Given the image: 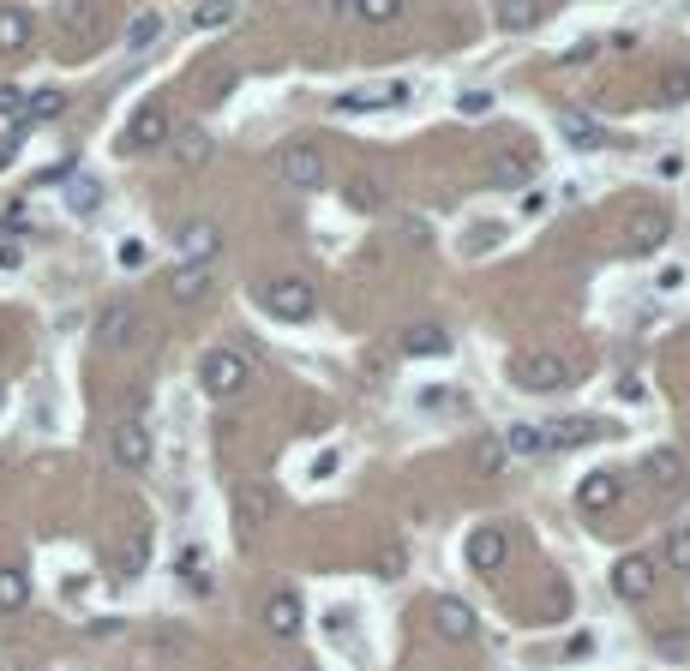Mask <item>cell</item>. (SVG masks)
Masks as SVG:
<instances>
[{"instance_id":"obj_1","label":"cell","mask_w":690,"mask_h":671,"mask_svg":"<svg viewBox=\"0 0 690 671\" xmlns=\"http://www.w3.org/2000/svg\"><path fill=\"white\" fill-rule=\"evenodd\" d=\"M510 384L528 396H552V390H570V360H559L552 348H522V354H510Z\"/></svg>"},{"instance_id":"obj_2","label":"cell","mask_w":690,"mask_h":671,"mask_svg":"<svg viewBox=\"0 0 690 671\" xmlns=\"http://www.w3.org/2000/svg\"><path fill=\"white\" fill-rule=\"evenodd\" d=\"M258 306L271 312L276 324H306L318 312V288L306 276H276V282H264V288H258Z\"/></svg>"},{"instance_id":"obj_3","label":"cell","mask_w":690,"mask_h":671,"mask_svg":"<svg viewBox=\"0 0 690 671\" xmlns=\"http://www.w3.org/2000/svg\"><path fill=\"white\" fill-rule=\"evenodd\" d=\"M246 378H253V366H246L241 348H204V354H199V390H204V396L229 401V396L246 390Z\"/></svg>"},{"instance_id":"obj_4","label":"cell","mask_w":690,"mask_h":671,"mask_svg":"<svg viewBox=\"0 0 690 671\" xmlns=\"http://www.w3.org/2000/svg\"><path fill=\"white\" fill-rule=\"evenodd\" d=\"M169 132H174V121H169L163 102H139V109H132V121H126V132H121V151L126 156H144V151H156V144H169Z\"/></svg>"},{"instance_id":"obj_5","label":"cell","mask_w":690,"mask_h":671,"mask_svg":"<svg viewBox=\"0 0 690 671\" xmlns=\"http://www.w3.org/2000/svg\"><path fill=\"white\" fill-rule=\"evenodd\" d=\"M325 156H318V144H283V156H276V181L288 192H318L325 186Z\"/></svg>"},{"instance_id":"obj_6","label":"cell","mask_w":690,"mask_h":671,"mask_svg":"<svg viewBox=\"0 0 690 671\" xmlns=\"http://www.w3.org/2000/svg\"><path fill=\"white\" fill-rule=\"evenodd\" d=\"M109 456H114V468H126V474L151 468V426H144V420H121L109 431Z\"/></svg>"},{"instance_id":"obj_7","label":"cell","mask_w":690,"mask_h":671,"mask_svg":"<svg viewBox=\"0 0 690 671\" xmlns=\"http://www.w3.org/2000/svg\"><path fill=\"white\" fill-rule=\"evenodd\" d=\"M463 558H468V570H475V576L505 570V563H510V533L505 528H475V533H468V546H463Z\"/></svg>"},{"instance_id":"obj_8","label":"cell","mask_w":690,"mask_h":671,"mask_svg":"<svg viewBox=\"0 0 690 671\" xmlns=\"http://www.w3.org/2000/svg\"><path fill=\"white\" fill-rule=\"evenodd\" d=\"M216 252H223V228H216L211 216H199V222H186L181 241H174V264H211Z\"/></svg>"},{"instance_id":"obj_9","label":"cell","mask_w":690,"mask_h":671,"mask_svg":"<svg viewBox=\"0 0 690 671\" xmlns=\"http://www.w3.org/2000/svg\"><path fill=\"white\" fill-rule=\"evenodd\" d=\"M264 630H271L276 641H295L306 630V611H301V593L276 588L271 600H264Z\"/></svg>"},{"instance_id":"obj_10","label":"cell","mask_w":690,"mask_h":671,"mask_svg":"<svg viewBox=\"0 0 690 671\" xmlns=\"http://www.w3.org/2000/svg\"><path fill=\"white\" fill-rule=\"evenodd\" d=\"M139 336H144V318H139L126 301H114V306L97 318V342H102V348H132Z\"/></svg>"},{"instance_id":"obj_11","label":"cell","mask_w":690,"mask_h":671,"mask_svg":"<svg viewBox=\"0 0 690 671\" xmlns=\"http://www.w3.org/2000/svg\"><path fill=\"white\" fill-rule=\"evenodd\" d=\"M433 630L445 636V641H475L480 636V618H475V606H463V600H433Z\"/></svg>"},{"instance_id":"obj_12","label":"cell","mask_w":690,"mask_h":671,"mask_svg":"<svg viewBox=\"0 0 690 671\" xmlns=\"http://www.w3.org/2000/svg\"><path fill=\"white\" fill-rule=\"evenodd\" d=\"M607 420H595V414H570V420L559 426H547V450H582V444H595V438H607Z\"/></svg>"},{"instance_id":"obj_13","label":"cell","mask_w":690,"mask_h":671,"mask_svg":"<svg viewBox=\"0 0 690 671\" xmlns=\"http://www.w3.org/2000/svg\"><path fill=\"white\" fill-rule=\"evenodd\" d=\"M612 593L630 600V606L649 600V593H655V563L649 558H619V563H612Z\"/></svg>"},{"instance_id":"obj_14","label":"cell","mask_w":690,"mask_h":671,"mask_svg":"<svg viewBox=\"0 0 690 671\" xmlns=\"http://www.w3.org/2000/svg\"><path fill=\"white\" fill-rule=\"evenodd\" d=\"M211 282H216L211 264H174L169 271V301L174 306H199L204 294H211Z\"/></svg>"},{"instance_id":"obj_15","label":"cell","mask_w":690,"mask_h":671,"mask_svg":"<svg viewBox=\"0 0 690 671\" xmlns=\"http://www.w3.org/2000/svg\"><path fill=\"white\" fill-rule=\"evenodd\" d=\"M450 348H457V342H450L445 324H408V331H403V354H408V360H445Z\"/></svg>"},{"instance_id":"obj_16","label":"cell","mask_w":690,"mask_h":671,"mask_svg":"<svg viewBox=\"0 0 690 671\" xmlns=\"http://www.w3.org/2000/svg\"><path fill=\"white\" fill-rule=\"evenodd\" d=\"M619 498H625V480H619V474H589V480L577 486V504H582L589 516H612V510H619Z\"/></svg>"},{"instance_id":"obj_17","label":"cell","mask_w":690,"mask_h":671,"mask_svg":"<svg viewBox=\"0 0 690 671\" xmlns=\"http://www.w3.org/2000/svg\"><path fill=\"white\" fill-rule=\"evenodd\" d=\"M642 474H649L655 491H679V486H684V456L672 450V444H660V450L642 456Z\"/></svg>"},{"instance_id":"obj_18","label":"cell","mask_w":690,"mask_h":671,"mask_svg":"<svg viewBox=\"0 0 690 671\" xmlns=\"http://www.w3.org/2000/svg\"><path fill=\"white\" fill-rule=\"evenodd\" d=\"M276 510V498H271V486L264 480H246L241 491H234V516H241V528H264Z\"/></svg>"},{"instance_id":"obj_19","label":"cell","mask_w":690,"mask_h":671,"mask_svg":"<svg viewBox=\"0 0 690 671\" xmlns=\"http://www.w3.org/2000/svg\"><path fill=\"white\" fill-rule=\"evenodd\" d=\"M169 151H174L181 169H204L216 144H211V132H204V126H181V132H169Z\"/></svg>"},{"instance_id":"obj_20","label":"cell","mask_w":690,"mask_h":671,"mask_svg":"<svg viewBox=\"0 0 690 671\" xmlns=\"http://www.w3.org/2000/svg\"><path fill=\"white\" fill-rule=\"evenodd\" d=\"M672 234V216L667 211H642L637 222H630V252H660Z\"/></svg>"},{"instance_id":"obj_21","label":"cell","mask_w":690,"mask_h":671,"mask_svg":"<svg viewBox=\"0 0 690 671\" xmlns=\"http://www.w3.org/2000/svg\"><path fill=\"white\" fill-rule=\"evenodd\" d=\"M498 444H505V456H540V450H547V426L510 420L505 431H498Z\"/></svg>"},{"instance_id":"obj_22","label":"cell","mask_w":690,"mask_h":671,"mask_svg":"<svg viewBox=\"0 0 690 671\" xmlns=\"http://www.w3.org/2000/svg\"><path fill=\"white\" fill-rule=\"evenodd\" d=\"M559 132L570 139V151H607V132H600L589 114H577V109H565V114H559Z\"/></svg>"},{"instance_id":"obj_23","label":"cell","mask_w":690,"mask_h":671,"mask_svg":"<svg viewBox=\"0 0 690 671\" xmlns=\"http://www.w3.org/2000/svg\"><path fill=\"white\" fill-rule=\"evenodd\" d=\"M31 12H19V7H0V54H19V49H31Z\"/></svg>"},{"instance_id":"obj_24","label":"cell","mask_w":690,"mask_h":671,"mask_svg":"<svg viewBox=\"0 0 690 671\" xmlns=\"http://www.w3.org/2000/svg\"><path fill=\"white\" fill-rule=\"evenodd\" d=\"M535 169H540L535 151H505V156L493 162V181L498 186H528V181H535Z\"/></svg>"},{"instance_id":"obj_25","label":"cell","mask_w":690,"mask_h":671,"mask_svg":"<svg viewBox=\"0 0 690 671\" xmlns=\"http://www.w3.org/2000/svg\"><path fill=\"white\" fill-rule=\"evenodd\" d=\"M403 96H408V84H390V91H378V96L355 91V96H336V114H378V109H396Z\"/></svg>"},{"instance_id":"obj_26","label":"cell","mask_w":690,"mask_h":671,"mask_svg":"<svg viewBox=\"0 0 690 671\" xmlns=\"http://www.w3.org/2000/svg\"><path fill=\"white\" fill-rule=\"evenodd\" d=\"M31 606V576L19 563H0V611H24Z\"/></svg>"},{"instance_id":"obj_27","label":"cell","mask_w":690,"mask_h":671,"mask_svg":"<svg viewBox=\"0 0 690 671\" xmlns=\"http://www.w3.org/2000/svg\"><path fill=\"white\" fill-rule=\"evenodd\" d=\"M174 576H181L193 593H211V558H204L199 546H186L181 558H174Z\"/></svg>"},{"instance_id":"obj_28","label":"cell","mask_w":690,"mask_h":671,"mask_svg":"<svg viewBox=\"0 0 690 671\" xmlns=\"http://www.w3.org/2000/svg\"><path fill=\"white\" fill-rule=\"evenodd\" d=\"M535 24H540V0H505V7H498V31L522 37V31H535Z\"/></svg>"},{"instance_id":"obj_29","label":"cell","mask_w":690,"mask_h":671,"mask_svg":"<svg viewBox=\"0 0 690 671\" xmlns=\"http://www.w3.org/2000/svg\"><path fill=\"white\" fill-rule=\"evenodd\" d=\"M348 12L361 24H390V19H403V0H348Z\"/></svg>"},{"instance_id":"obj_30","label":"cell","mask_w":690,"mask_h":671,"mask_svg":"<svg viewBox=\"0 0 690 671\" xmlns=\"http://www.w3.org/2000/svg\"><path fill=\"white\" fill-rule=\"evenodd\" d=\"M234 0H199V12H193V24L199 31H223V24H234Z\"/></svg>"},{"instance_id":"obj_31","label":"cell","mask_w":690,"mask_h":671,"mask_svg":"<svg viewBox=\"0 0 690 671\" xmlns=\"http://www.w3.org/2000/svg\"><path fill=\"white\" fill-rule=\"evenodd\" d=\"M156 37H163V12H139V19L126 24V49H151Z\"/></svg>"},{"instance_id":"obj_32","label":"cell","mask_w":690,"mask_h":671,"mask_svg":"<svg viewBox=\"0 0 690 671\" xmlns=\"http://www.w3.org/2000/svg\"><path fill=\"white\" fill-rule=\"evenodd\" d=\"M97 204H102V186L97 181H72L67 186V211L72 216H97Z\"/></svg>"},{"instance_id":"obj_33","label":"cell","mask_w":690,"mask_h":671,"mask_svg":"<svg viewBox=\"0 0 690 671\" xmlns=\"http://www.w3.org/2000/svg\"><path fill=\"white\" fill-rule=\"evenodd\" d=\"M348 204H355V211H366V216L385 211V186H378V181H348Z\"/></svg>"},{"instance_id":"obj_34","label":"cell","mask_w":690,"mask_h":671,"mask_svg":"<svg viewBox=\"0 0 690 671\" xmlns=\"http://www.w3.org/2000/svg\"><path fill=\"white\" fill-rule=\"evenodd\" d=\"M24 114H31V121H54V114H67V96L61 91H37V96H24Z\"/></svg>"},{"instance_id":"obj_35","label":"cell","mask_w":690,"mask_h":671,"mask_svg":"<svg viewBox=\"0 0 690 671\" xmlns=\"http://www.w3.org/2000/svg\"><path fill=\"white\" fill-rule=\"evenodd\" d=\"M684 96H690V67H672L667 79H660V102H672V109H679Z\"/></svg>"},{"instance_id":"obj_36","label":"cell","mask_w":690,"mask_h":671,"mask_svg":"<svg viewBox=\"0 0 690 671\" xmlns=\"http://www.w3.org/2000/svg\"><path fill=\"white\" fill-rule=\"evenodd\" d=\"M667 563L690 576V528H672V533H667Z\"/></svg>"},{"instance_id":"obj_37","label":"cell","mask_w":690,"mask_h":671,"mask_svg":"<svg viewBox=\"0 0 690 671\" xmlns=\"http://www.w3.org/2000/svg\"><path fill=\"white\" fill-rule=\"evenodd\" d=\"M408 570V558H403V546H385V551H378V563H373V576L378 581H396V576H403Z\"/></svg>"},{"instance_id":"obj_38","label":"cell","mask_w":690,"mask_h":671,"mask_svg":"<svg viewBox=\"0 0 690 671\" xmlns=\"http://www.w3.org/2000/svg\"><path fill=\"white\" fill-rule=\"evenodd\" d=\"M457 114H468V121L493 114V91H463V96H457Z\"/></svg>"},{"instance_id":"obj_39","label":"cell","mask_w":690,"mask_h":671,"mask_svg":"<svg viewBox=\"0 0 690 671\" xmlns=\"http://www.w3.org/2000/svg\"><path fill=\"white\" fill-rule=\"evenodd\" d=\"M336 468H343V456H336V450H318L313 461H306V480H331Z\"/></svg>"},{"instance_id":"obj_40","label":"cell","mask_w":690,"mask_h":671,"mask_svg":"<svg viewBox=\"0 0 690 671\" xmlns=\"http://www.w3.org/2000/svg\"><path fill=\"white\" fill-rule=\"evenodd\" d=\"M420 408H468L463 390H420Z\"/></svg>"},{"instance_id":"obj_41","label":"cell","mask_w":690,"mask_h":671,"mask_svg":"<svg viewBox=\"0 0 690 671\" xmlns=\"http://www.w3.org/2000/svg\"><path fill=\"white\" fill-rule=\"evenodd\" d=\"M121 570H126V576H139V570H144V533H132V540H126V551H121Z\"/></svg>"},{"instance_id":"obj_42","label":"cell","mask_w":690,"mask_h":671,"mask_svg":"<svg viewBox=\"0 0 690 671\" xmlns=\"http://www.w3.org/2000/svg\"><path fill=\"white\" fill-rule=\"evenodd\" d=\"M498 246V222H480L475 234H468V252H493Z\"/></svg>"},{"instance_id":"obj_43","label":"cell","mask_w":690,"mask_h":671,"mask_svg":"<svg viewBox=\"0 0 690 671\" xmlns=\"http://www.w3.org/2000/svg\"><path fill=\"white\" fill-rule=\"evenodd\" d=\"M475 461H480V468H505V444H480V450H475Z\"/></svg>"},{"instance_id":"obj_44","label":"cell","mask_w":690,"mask_h":671,"mask_svg":"<svg viewBox=\"0 0 690 671\" xmlns=\"http://www.w3.org/2000/svg\"><path fill=\"white\" fill-rule=\"evenodd\" d=\"M655 288H660V294H679V288H684V271H679V264H667V271L655 276Z\"/></svg>"},{"instance_id":"obj_45","label":"cell","mask_w":690,"mask_h":671,"mask_svg":"<svg viewBox=\"0 0 690 671\" xmlns=\"http://www.w3.org/2000/svg\"><path fill=\"white\" fill-rule=\"evenodd\" d=\"M114 258H121L126 271H139V264H144V241H121V252H114Z\"/></svg>"},{"instance_id":"obj_46","label":"cell","mask_w":690,"mask_h":671,"mask_svg":"<svg viewBox=\"0 0 690 671\" xmlns=\"http://www.w3.org/2000/svg\"><path fill=\"white\" fill-rule=\"evenodd\" d=\"M595 49H600V42H577V49L559 54V61H565V67H582V61H595Z\"/></svg>"},{"instance_id":"obj_47","label":"cell","mask_w":690,"mask_h":671,"mask_svg":"<svg viewBox=\"0 0 690 671\" xmlns=\"http://www.w3.org/2000/svg\"><path fill=\"white\" fill-rule=\"evenodd\" d=\"M0 114H24V91H12V84H0Z\"/></svg>"},{"instance_id":"obj_48","label":"cell","mask_w":690,"mask_h":671,"mask_svg":"<svg viewBox=\"0 0 690 671\" xmlns=\"http://www.w3.org/2000/svg\"><path fill=\"white\" fill-rule=\"evenodd\" d=\"M12 156H19V139H0V174L12 169Z\"/></svg>"},{"instance_id":"obj_49","label":"cell","mask_w":690,"mask_h":671,"mask_svg":"<svg viewBox=\"0 0 690 671\" xmlns=\"http://www.w3.org/2000/svg\"><path fill=\"white\" fill-rule=\"evenodd\" d=\"M301 671H313V665H301Z\"/></svg>"}]
</instances>
